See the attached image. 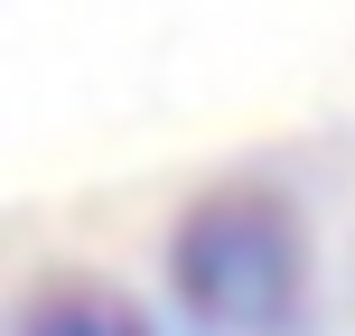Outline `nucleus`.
I'll return each mask as SVG.
<instances>
[{"instance_id":"f257e3e1","label":"nucleus","mask_w":355,"mask_h":336,"mask_svg":"<svg viewBox=\"0 0 355 336\" xmlns=\"http://www.w3.org/2000/svg\"><path fill=\"white\" fill-rule=\"evenodd\" d=\"M168 290L206 336H300L309 318L300 215L252 177L187 196V215L168 224Z\"/></svg>"},{"instance_id":"f03ea898","label":"nucleus","mask_w":355,"mask_h":336,"mask_svg":"<svg viewBox=\"0 0 355 336\" xmlns=\"http://www.w3.org/2000/svg\"><path fill=\"white\" fill-rule=\"evenodd\" d=\"M10 336H159V327H150V308L131 299L122 281L56 262V271H37V281L19 290Z\"/></svg>"}]
</instances>
